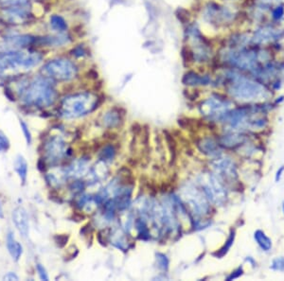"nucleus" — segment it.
Wrapping results in <instances>:
<instances>
[{
    "instance_id": "1",
    "label": "nucleus",
    "mask_w": 284,
    "mask_h": 281,
    "mask_svg": "<svg viewBox=\"0 0 284 281\" xmlns=\"http://www.w3.org/2000/svg\"><path fill=\"white\" fill-rule=\"evenodd\" d=\"M228 90L237 100L255 102L263 101L271 96L270 90L255 78H248L237 71H229L225 75Z\"/></svg>"
},
{
    "instance_id": "2",
    "label": "nucleus",
    "mask_w": 284,
    "mask_h": 281,
    "mask_svg": "<svg viewBox=\"0 0 284 281\" xmlns=\"http://www.w3.org/2000/svg\"><path fill=\"white\" fill-rule=\"evenodd\" d=\"M42 55L34 50H11L0 54V73L13 76L27 71L38 66Z\"/></svg>"
},
{
    "instance_id": "3",
    "label": "nucleus",
    "mask_w": 284,
    "mask_h": 281,
    "mask_svg": "<svg viewBox=\"0 0 284 281\" xmlns=\"http://www.w3.org/2000/svg\"><path fill=\"white\" fill-rule=\"evenodd\" d=\"M20 91L22 101L32 106L47 107L56 100L54 87L45 77H38L25 83Z\"/></svg>"
},
{
    "instance_id": "4",
    "label": "nucleus",
    "mask_w": 284,
    "mask_h": 281,
    "mask_svg": "<svg viewBox=\"0 0 284 281\" xmlns=\"http://www.w3.org/2000/svg\"><path fill=\"white\" fill-rule=\"evenodd\" d=\"M99 98L93 93H79L66 97L60 105V114L66 118L86 116L98 107Z\"/></svg>"
},
{
    "instance_id": "5",
    "label": "nucleus",
    "mask_w": 284,
    "mask_h": 281,
    "mask_svg": "<svg viewBox=\"0 0 284 281\" xmlns=\"http://www.w3.org/2000/svg\"><path fill=\"white\" fill-rule=\"evenodd\" d=\"M284 38L283 27L273 24L263 23L251 33V46L270 47L275 46Z\"/></svg>"
},
{
    "instance_id": "6",
    "label": "nucleus",
    "mask_w": 284,
    "mask_h": 281,
    "mask_svg": "<svg viewBox=\"0 0 284 281\" xmlns=\"http://www.w3.org/2000/svg\"><path fill=\"white\" fill-rule=\"evenodd\" d=\"M43 77L60 81L67 82L74 79L77 75V69L74 64L67 59H55L47 63L41 70Z\"/></svg>"
},
{
    "instance_id": "7",
    "label": "nucleus",
    "mask_w": 284,
    "mask_h": 281,
    "mask_svg": "<svg viewBox=\"0 0 284 281\" xmlns=\"http://www.w3.org/2000/svg\"><path fill=\"white\" fill-rule=\"evenodd\" d=\"M183 202L189 206V210L197 217H204L209 214L210 203L205 193L193 185H187L181 190Z\"/></svg>"
},
{
    "instance_id": "8",
    "label": "nucleus",
    "mask_w": 284,
    "mask_h": 281,
    "mask_svg": "<svg viewBox=\"0 0 284 281\" xmlns=\"http://www.w3.org/2000/svg\"><path fill=\"white\" fill-rule=\"evenodd\" d=\"M199 184L207 198L214 204L223 205L226 200V191L219 177L210 173H204L199 177Z\"/></svg>"
},
{
    "instance_id": "9",
    "label": "nucleus",
    "mask_w": 284,
    "mask_h": 281,
    "mask_svg": "<svg viewBox=\"0 0 284 281\" xmlns=\"http://www.w3.org/2000/svg\"><path fill=\"white\" fill-rule=\"evenodd\" d=\"M231 107L232 103L230 101L221 97L212 96L201 103L200 112L210 119H222Z\"/></svg>"
},
{
    "instance_id": "10",
    "label": "nucleus",
    "mask_w": 284,
    "mask_h": 281,
    "mask_svg": "<svg viewBox=\"0 0 284 281\" xmlns=\"http://www.w3.org/2000/svg\"><path fill=\"white\" fill-rule=\"evenodd\" d=\"M32 18V13L27 4L3 7L0 10V20L8 25L19 26L27 24Z\"/></svg>"
},
{
    "instance_id": "11",
    "label": "nucleus",
    "mask_w": 284,
    "mask_h": 281,
    "mask_svg": "<svg viewBox=\"0 0 284 281\" xmlns=\"http://www.w3.org/2000/svg\"><path fill=\"white\" fill-rule=\"evenodd\" d=\"M204 17L211 25L222 26L230 24L234 20L235 14L229 8L223 7L216 3H210L205 9Z\"/></svg>"
},
{
    "instance_id": "12",
    "label": "nucleus",
    "mask_w": 284,
    "mask_h": 281,
    "mask_svg": "<svg viewBox=\"0 0 284 281\" xmlns=\"http://www.w3.org/2000/svg\"><path fill=\"white\" fill-rule=\"evenodd\" d=\"M45 158L47 162L56 164L68 155V145L61 137H51L44 146Z\"/></svg>"
},
{
    "instance_id": "13",
    "label": "nucleus",
    "mask_w": 284,
    "mask_h": 281,
    "mask_svg": "<svg viewBox=\"0 0 284 281\" xmlns=\"http://www.w3.org/2000/svg\"><path fill=\"white\" fill-rule=\"evenodd\" d=\"M212 167L214 172H216L218 177L224 181L233 182L238 177L236 167L230 158H218L212 162Z\"/></svg>"
},
{
    "instance_id": "14",
    "label": "nucleus",
    "mask_w": 284,
    "mask_h": 281,
    "mask_svg": "<svg viewBox=\"0 0 284 281\" xmlns=\"http://www.w3.org/2000/svg\"><path fill=\"white\" fill-rule=\"evenodd\" d=\"M13 222L16 229L23 237H27L30 232V223L27 217V211L22 206L15 207L13 211Z\"/></svg>"
},
{
    "instance_id": "15",
    "label": "nucleus",
    "mask_w": 284,
    "mask_h": 281,
    "mask_svg": "<svg viewBox=\"0 0 284 281\" xmlns=\"http://www.w3.org/2000/svg\"><path fill=\"white\" fill-rule=\"evenodd\" d=\"M198 147L200 151L209 157H220L221 150L219 147V143L211 138V137H205L198 142Z\"/></svg>"
},
{
    "instance_id": "16",
    "label": "nucleus",
    "mask_w": 284,
    "mask_h": 281,
    "mask_svg": "<svg viewBox=\"0 0 284 281\" xmlns=\"http://www.w3.org/2000/svg\"><path fill=\"white\" fill-rule=\"evenodd\" d=\"M246 141V137L239 133H230L220 138L219 143L228 149H234Z\"/></svg>"
},
{
    "instance_id": "17",
    "label": "nucleus",
    "mask_w": 284,
    "mask_h": 281,
    "mask_svg": "<svg viewBox=\"0 0 284 281\" xmlns=\"http://www.w3.org/2000/svg\"><path fill=\"white\" fill-rule=\"evenodd\" d=\"M6 241H7L6 244H7L8 251L12 256L13 260L15 261H19L21 256L23 254V246L15 240L14 234L12 231L8 233Z\"/></svg>"
},
{
    "instance_id": "18",
    "label": "nucleus",
    "mask_w": 284,
    "mask_h": 281,
    "mask_svg": "<svg viewBox=\"0 0 284 281\" xmlns=\"http://www.w3.org/2000/svg\"><path fill=\"white\" fill-rule=\"evenodd\" d=\"M211 80L209 76H202L197 74L193 71L188 72L183 78L184 84L196 86V85H208L210 84Z\"/></svg>"
},
{
    "instance_id": "19",
    "label": "nucleus",
    "mask_w": 284,
    "mask_h": 281,
    "mask_svg": "<svg viewBox=\"0 0 284 281\" xmlns=\"http://www.w3.org/2000/svg\"><path fill=\"white\" fill-rule=\"evenodd\" d=\"M36 42V38L31 35H20V36H14L8 39V44L12 46L13 48H27L31 45H34Z\"/></svg>"
},
{
    "instance_id": "20",
    "label": "nucleus",
    "mask_w": 284,
    "mask_h": 281,
    "mask_svg": "<svg viewBox=\"0 0 284 281\" xmlns=\"http://www.w3.org/2000/svg\"><path fill=\"white\" fill-rule=\"evenodd\" d=\"M88 170V161L87 160H79L71 165L68 170L66 171L68 177H81L83 173H86Z\"/></svg>"
},
{
    "instance_id": "21",
    "label": "nucleus",
    "mask_w": 284,
    "mask_h": 281,
    "mask_svg": "<svg viewBox=\"0 0 284 281\" xmlns=\"http://www.w3.org/2000/svg\"><path fill=\"white\" fill-rule=\"evenodd\" d=\"M14 170L17 172L21 182L23 184L26 183L27 176V163L26 159L22 155H17L14 161Z\"/></svg>"
},
{
    "instance_id": "22",
    "label": "nucleus",
    "mask_w": 284,
    "mask_h": 281,
    "mask_svg": "<svg viewBox=\"0 0 284 281\" xmlns=\"http://www.w3.org/2000/svg\"><path fill=\"white\" fill-rule=\"evenodd\" d=\"M254 239L256 240L258 245L264 251H269L272 248V240L270 238L264 233L263 230H257L254 233Z\"/></svg>"
},
{
    "instance_id": "23",
    "label": "nucleus",
    "mask_w": 284,
    "mask_h": 281,
    "mask_svg": "<svg viewBox=\"0 0 284 281\" xmlns=\"http://www.w3.org/2000/svg\"><path fill=\"white\" fill-rule=\"evenodd\" d=\"M270 23L278 25L284 20V5H275L269 12Z\"/></svg>"
},
{
    "instance_id": "24",
    "label": "nucleus",
    "mask_w": 284,
    "mask_h": 281,
    "mask_svg": "<svg viewBox=\"0 0 284 281\" xmlns=\"http://www.w3.org/2000/svg\"><path fill=\"white\" fill-rule=\"evenodd\" d=\"M121 120H122L121 114L119 112H116L113 110V111H110L108 113H106V115L103 117V124L106 127L113 128V127L118 126L121 122Z\"/></svg>"
},
{
    "instance_id": "25",
    "label": "nucleus",
    "mask_w": 284,
    "mask_h": 281,
    "mask_svg": "<svg viewBox=\"0 0 284 281\" xmlns=\"http://www.w3.org/2000/svg\"><path fill=\"white\" fill-rule=\"evenodd\" d=\"M50 25L55 30L63 33L68 28V25L66 20L60 15H52L50 17Z\"/></svg>"
},
{
    "instance_id": "26",
    "label": "nucleus",
    "mask_w": 284,
    "mask_h": 281,
    "mask_svg": "<svg viewBox=\"0 0 284 281\" xmlns=\"http://www.w3.org/2000/svg\"><path fill=\"white\" fill-rule=\"evenodd\" d=\"M234 240H235V231H231L230 237H229L228 240L225 241V243L223 244V246L218 252H216L214 256H216L217 258H223V256L229 252V250L232 246Z\"/></svg>"
},
{
    "instance_id": "27",
    "label": "nucleus",
    "mask_w": 284,
    "mask_h": 281,
    "mask_svg": "<svg viewBox=\"0 0 284 281\" xmlns=\"http://www.w3.org/2000/svg\"><path fill=\"white\" fill-rule=\"evenodd\" d=\"M115 149H114L113 146H106V147L102 150V152H101L100 158H101V160H102V161L105 162V161H107V160L113 159L114 157H115Z\"/></svg>"
},
{
    "instance_id": "28",
    "label": "nucleus",
    "mask_w": 284,
    "mask_h": 281,
    "mask_svg": "<svg viewBox=\"0 0 284 281\" xmlns=\"http://www.w3.org/2000/svg\"><path fill=\"white\" fill-rule=\"evenodd\" d=\"M29 0H0V5L3 7H11V6H18L27 4Z\"/></svg>"
},
{
    "instance_id": "29",
    "label": "nucleus",
    "mask_w": 284,
    "mask_h": 281,
    "mask_svg": "<svg viewBox=\"0 0 284 281\" xmlns=\"http://www.w3.org/2000/svg\"><path fill=\"white\" fill-rule=\"evenodd\" d=\"M271 268L275 271L284 272V257H279V258L274 259L272 261Z\"/></svg>"
},
{
    "instance_id": "30",
    "label": "nucleus",
    "mask_w": 284,
    "mask_h": 281,
    "mask_svg": "<svg viewBox=\"0 0 284 281\" xmlns=\"http://www.w3.org/2000/svg\"><path fill=\"white\" fill-rule=\"evenodd\" d=\"M156 260H157L158 267L162 269L164 271H166L168 269V267H169V260L167 259V257L165 255H156Z\"/></svg>"
},
{
    "instance_id": "31",
    "label": "nucleus",
    "mask_w": 284,
    "mask_h": 281,
    "mask_svg": "<svg viewBox=\"0 0 284 281\" xmlns=\"http://www.w3.org/2000/svg\"><path fill=\"white\" fill-rule=\"evenodd\" d=\"M10 140L8 137L0 132V152H5L10 149Z\"/></svg>"
},
{
    "instance_id": "32",
    "label": "nucleus",
    "mask_w": 284,
    "mask_h": 281,
    "mask_svg": "<svg viewBox=\"0 0 284 281\" xmlns=\"http://www.w3.org/2000/svg\"><path fill=\"white\" fill-rule=\"evenodd\" d=\"M257 3L266 7L272 8L275 5H284V0H257Z\"/></svg>"
},
{
    "instance_id": "33",
    "label": "nucleus",
    "mask_w": 284,
    "mask_h": 281,
    "mask_svg": "<svg viewBox=\"0 0 284 281\" xmlns=\"http://www.w3.org/2000/svg\"><path fill=\"white\" fill-rule=\"evenodd\" d=\"M21 129H22V132L24 134V137L26 138V141H27V145L31 144L32 143V134H31V131L29 130V127H27V124L25 123L24 121H20Z\"/></svg>"
},
{
    "instance_id": "34",
    "label": "nucleus",
    "mask_w": 284,
    "mask_h": 281,
    "mask_svg": "<svg viewBox=\"0 0 284 281\" xmlns=\"http://www.w3.org/2000/svg\"><path fill=\"white\" fill-rule=\"evenodd\" d=\"M243 273H244L243 267L237 268L236 270H235L234 272H232V274L228 276L226 280H233V279H236L238 277H240V276L243 274Z\"/></svg>"
},
{
    "instance_id": "35",
    "label": "nucleus",
    "mask_w": 284,
    "mask_h": 281,
    "mask_svg": "<svg viewBox=\"0 0 284 281\" xmlns=\"http://www.w3.org/2000/svg\"><path fill=\"white\" fill-rule=\"evenodd\" d=\"M37 271H38V274H39L41 279H43V280H48L49 279L47 271H46L44 266H42L41 264H37Z\"/></svg>"
},
{
    "instance_id": "36",
    "label": "nucleus",
    "mask_w": 284,
    "mask_h": 281,
    "mask_svg": "<svg viewBox=\"0 0 284 281\" xmlns=\"http://www.w3.org/2000/svg\"><path fill=\"white\" fill-rule=\"evenodd\" d=\"M3 280H19V277H18V275L15 274V273L10 272V273H8L7 274L4 275Z\"/></svg>"
},
{
    "instance_id": "37",
    "label": "nucleus",
    "mask_w": 284,
    "mask_h": 281,
    "mask_svg": "<svg viewBox=\"0 0 284 281\" xmlns=\"http://www.w3.org/2000/svg\"><path fill=\"white\" fill-rule=\"evenodd\" d=\"M284 172V166H281L278 170H277V173H276V177H275V180H276V182H278L280 178H281V176H282V173Z\"/></svg>"
},
{
    "instance_id": "38",
    "label": "nucleus",
    "mask_w": 284,
    "mask_h": 281,
    "mask_svg": "<svg viewBox=\"0 0 284 281\" xmlns=\"http://www.w3.org/2000/svg\"><path fill=\"white\" fill-rule=\"evenodd\" d=\"M3 216H4V213H3V207H2V204H1V202H0V219H1V218H3Z\"/></svg>"
},
{
    "instance_id": "39",
    "label": "nucleus",
    "mask_w": 284,
    "mask_h": 281,
    "mask_svg": "<svg viewBox=\"0 0 284 281\" xmlns=\"http://www.w3.org/2000/svg\"><path fill=\"white\" fill-rule=\"evenodd\" d=\"M224 1H233V0H224Z\"/></svg>"
},
{
    "instance_id": "40",
    "label": "nucleus",
    "mask_w": 284,
    "mask_h": 281,
    "mask_svg": "<svg viewBox=\"0 0 284 281\" xmlns=\"http://www.w3.org/2000/svg\"><path fill=\"white\" fill-rule=\"evenodd\" d=\"M283 211H284V204H283Z\"/></svg>"
}]
</instances>
